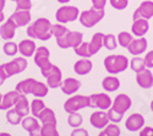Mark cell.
<instances>
[{"mask_svg":"<svg viewBox=\"0 0 153 136\" xmlns=\"http://www.w3.org/2000/svg\"><path fill=\"white\" fill-rule=\"evenodd\" d=\"M52 22L45 17H39L32 22L27 28V36L33 39L49 41L52 37Z\"/></svg>","mask_w":153,"mask_h":136,"instance_id":"1","label":"cell"},{"mask_svg":"<svg viewBox=\"0 0 153 136\" xmlns=\"http://www.w3.org/2000/svg\"><path fill=\"white\" fill-rule=\"evenodd\" d=\"M130 60L123 54H111L105 56L104 59V69L110 75H117V74L124 72L129 68Z\"/></svg>","mask_w":153,"mask_h":136,"instance_id":"2","label":"cell"},{"mask_svg":"<svg viewBox=\"0 0 153 136\" xmlns=\"http://www.w3.org/2000/svg\"><path fill=\"white\" fill-rule=\"evenodd\" d=\"M104 16H105L104 10H98V9L91 7L88 10L80 12L79 21L81 23V26H83L86 28H92L97 23H99L102 20H103Z\"/></svg>","mask_w":153,"mask_h":136,"instance_id":"3","label":"cell"},{"mask_svg":"<svg viewBox=\"0 0 153 136\" xmlns=\"http://www.w3.org/2000/svg\"><path fill=\"white\" fill-rule=\"evenodd\" d=\"M90 107H91L90 96H83V94H74L70 98H68L65 103H64V109H65L68 114L80 112L81 109Z\"/></svg>","mask_w":153,"mask_h":136,"instance_id":"4","label":"cell"},{"mask_svg":"<svg viewBox=\"0 0 153 136\" xmlns=\"http://www.w3.org/2000/svg\"><path fill=\"white\" fill-rule=\"evenodd\" d=\"M82 42H83V33L79 31H69L65 36L56 39V44L61 49H68V48L75 49Z\"/></svg>","mask_w":153,"mask_h":136,"instance_id":"5","label":"cell"},{"mask_svg":"<svg viewBox=\"0 0 153 136\" xmlns=\"http://www.w3.org/2000/svg\"><path fill=\"white\" fill-rule=\"evenodd\" d=\"M80 16V9L72 5H62L55 12V19L59 23H69L77 20Z\"/></svg>","mask_w":153,"mask_h":136,"instance_id":"6","label":"cell"},{"mask_svg":"<svg viewBox=\"0 0 153 136\" xmlns=\"http://www.w3.org/2000/svg\"><path fill=\"white\" fill-rule=\"evenodd\" d=\"M28 63H27V59H25L23 56H20V58H16L14 60L9 61V63H5V64H1V68L4 69L5 74L7 79L14 76V75H17V74H21L26 70Z\"/></svg>","mask_w":153,"mask_h":136,"instance_id":"7","label":"cell"},{"mask_svg":"<svg viewBox=\"0 0 153 136\" xmlns=\"http://www.w3.org/2000/svg\"><path fill=\"white\" fill-rule=\"evenodd\" d=\"M91 100V107L92 108H97L98 110H107L109 108H111L113 106V101L108 93L104 92H99V93H93L90 96Z\"/></svg>","mask_w":153,"mask_h":136,"instance_id":"8","label":"cell"},{"mask_svg":"<svg viewBox=\"0 0 153 136\" xmlns=\"http://www.w3.org/2000/svg\"><path fill=\"white\" fill-rule=\"evenodd\" d=\"M152 17H153V0H143L132 14V20H138V19L149 20Z\"/></svg>","mask_w":153,"mask_h":136,"instance_id":"9","label":"cell"},{"mask_svg":"<svg viewBox=\"0 0 153 136\" xmlns=\"http://www.w3.org/2000/svg\"><path fill=\"white\" fill-rule=\"evenodd\" d=\"M131 104H132L131 98L127 94H125V93H120V94H118L115 98H114L111 108L115 109L117 112H119L121 114H125L127 110L131 108Z\"/></svg>","mask_w":153,"mask_h":136,"instance_id":"10","label":"cell"},{"mask_svg":"<svg viewBox=\"0 0 153 136\" xmlns=\"http://www.w3.org/2000/svg\"><path fill=\"white\" fill-rule=\"evenodd\" d=\"M109 118L105 110H96L90 117V124L96 129H104L109 124Z\"/></svg>","mask_w":153,"mask_h":136,"instance_id":"11","label":"cell"},{"mask_svg":"<svg viewBox=\"0 0 153 136\" xmlns=\"http://www.w3.org/2000/svg\"><path fill=\"white\" fill-rule=\"evenodd\" d=\"M143 126H145V118L140 113H132L125 121V128L131 132L140 131Z\"/></svg>","mask_w":153,"mask_h":136,"instance_id":"12","label":"cell"},{"mask_svg":"<svg viewBox=\"0 0 153 136\" xmlns=\"http://www.w3.org/2000/svg\"><path fill=\"white\" fill-rule=\"evenodd\" d=\"M21 125L22 128L26 130L30 136H41V125H39V121H38L34 117H25L21 121Z\"/></svg>","mask_w":153,"mask_h":136,"instance_id":"13","label":"cell"},{"mask_svg":"<svg viewBox=\"0 0 153 136\" xmlns=\"http://www.w3.org/2000/svg\"><path fill=\"white\" fill-rule=\"evenodd\" d=\"M81 88V81L74 77H68L65 80H62L60 85V90L66 96H74L76 92Z\"/></svg>","mask_w":153,"mask_h":136,"instance_id":"14","label":"cell"},{"mask_svg":"<svg viewBox=\"0 0 153 136\" xmlns=\"http://www.w3.org/2000/svg\"><path fill=\"white\" fill-rule=\"evenodd\" d=\"M147 48H148L147 39L145 37H140V38H136L130 43V45L127 47V51L134 56H140L147 51Z\"/></svg>","mask_w":153,"mask_h":136,"instance_id":"15","label":"cell"},{"mask_svg":"<svg viewBox=\"0 0 153 136\" xmlns=\"http://www.w3.org/2000/svg\"><path fill=\"white\" fill-rule=\"evenodd\" d=\"M136 82L141 88L148 90L153 87V74L149 69H145L141 72L136 74Z\"/></svg>","mask_w":153,"mask_h":136,"instance_id":"16","label":"cell"},{"mask_svg":"<svg viewBox=\"0 0 153 136\" xmlns=\"http://www.w3.org/2000/svg\"><path fill=\"white\" fill-rule=\"evenodd\" d=\"M47 79V85L49 88H60V85L62 82V74L61 70L54 65L53 69L50 70V72L45 76Z\"/></svg>","mask_w":153,"mask_h":136,"instance_id":"17","label":"cell"},{"mask_svg":"<svg viewBox=\"0 0 153 136\" xmlns=\"http://www.w3.org/2000/svg\"><path fill=\"white\" fill-rule=\"evenodd\" d=\"M148 31H149V22H148V20H145V19L134 20V22L131 25V33H132V36L137 37V38H140V37H145Z\"/></svg>","mask_w":153,"mask_h":136,"instance_id":"18","label":"cell"},{"mask_svg":"<svg viewBox=\"0 0 153 136\" xmlns=\"http://www.w3.org/2000/svg\"><path fill=\"white\" fill-rule=\"evenodd\" d=\"M50 52H49V49L47 47H38L36 49V53L33 55V61H34V64L38 66V68H42L44 65H47L48 63H50Z\"/></svg>","mask_w":153,"mask_h":136,"instance_id":"19","label":"cell"},{"mask_svg":"<svg viewBox=\"0 0 153 136\" xmlns=\"http://www.w3.org/2000/svg\"><path fill=\"white\" fill-rule=\"evenodd\" d=\"M16 30H17V26L15 25V22L12 21L10 17L1 25L0 27V37L3 39H12L15 37V33H16Z\"/></svg>","mask_w":153,"mask_h":136,"instance_id":"20","label":"cell"},{"mask_svg":"<svg viewBox=\"0 0 153 136\" xmlns=\"http://www.w3.org/2000/svg\"><path fill=\"white\" fill-rule=\"evenodd\" d=\"M93 69V64L90 59H79L76 63L74 64V71L77 74L80 76H85V75H88Z\"/></svg>","mask_w":153,"mask_h":136,"instance_id":"21","label":"cell"},{"mask_svg":"<svg viewBox=\"0 0 153 136\" xmlns=\"http://www.w3.org/2000/svg\"><path fill=\"white\" fill-rule=\"evenodd\" d=\"M20 97H21V94H20L16 90L5 93V94L3 96L1 104H0V109H1V110H9L10 108H12V107L16 104V102L19 101Z\"/></svg>","mask_w":153,"mask_h":136,"instance_id":"22","label":"cell"},{"mask_svg":"<svg viewBox=\"0 0 153 136\" xmlns=\"http://www.w3.org/2000/svg\"><path fill=\"white\" fill-rule=\"evenodd\" d=\"M36 43L32 39H23L19 43V53L23 58H31L36 53Z\"/></svg>","mask_w":153,"mask_h":136,"instance_id":"23","label":"cell"},{"mask_svg":"<svg viewBox=\"0 0 153 136\" xmlns=\"http://www.w3.org/2000/svg\"><path fill=\"white\" fill-rule=\"evenodd\" d=\"M10 19L15 22L17 27H23L31 22V12L30 11H22V10H16L14 14L10 16Z\"/></svg>","mask_w":153,"mask_h":136,"instance_id":"24","label":"cell"},{"mask_svg":"<svg viewBox=\"0 0 153 136\" xmlns=\"http://www.w3.org/2000/svg\"><path fill=\"white\" fill-rule=\"evenodd\" d=\"M14 109L16 110V112H17L22 118L27 117V115L30 114V112H31V104H30V102H28V100H27V96L21 94V97L19 98V101H17L16 104L14 106Z\"/></svg>","mask_w":153,"mask_h":136,"instance_id":"25","label":"cell"},{"mask_svg":"<svg viewBox=\"0 0 153 136\" xmlns=\"http://www.w3.org/2000/svg\"><path fill=\"white\" fill-rule=\"evenodd\" d=\"M102 87L105 92H115L120 88V80L115 75H109L102 81Z\"/></svg>","mask_w":153,"mask_h":136,"instance_id":"26","label":"cell"},{"mask_svg":"<svg viewBox=\"0 0 153 136\" xmlns=\"http://www.w3.org/2000/svg\"><path fill=\"white\" fill-rule=\"evenodd\" d=\"M103 39H104V34L102 32H96L93 36L91 41L88 42V44H90V52L92 54V56L94 54H97L102 48H103Z\"/></svg>","mask_w":153,"mask_h":136,"instance_id":"27","label":"cell"},{"mask_svg":"<svg viewBox=\"0 0 153 136\" xmlns=\"http://www.w3.org/2000/svg\"><path fill=\"white\" fill-rule=\"evenodd\" d=\"M49 92V87L48 85L42 82V81H34L33 86H32V90H31V94H33L37 98H43L48 94Z\"/></svg>","mask_w":153,"mask_h":136,"instance_id":"28","label":"cell"},{"mask_svg":"<svg viewBox=\"0 0 153 136\" xmlns=\"http://www.w3.org/2000/svg\"><path fill=\"white\" fill-rule=\"evenodd\" d=\"M38 119L42 124H56V117L53 109L50 108H44L42 110V113L38 115Z\"/></svg>","mask_w":153,"mask_h":136,"instance_id":"29","label":"cell"},{"mask_svg":"<svg viewBox=\"0 0 153 136\" xmlns=\"http://www.w3.org/2000/svg\"><path fill=\"white\" fill-rule=\"evenodd\" d=\"M34 79H26V80H22L16 85V91L20 94L23 96H28L31 94V90H32V86L34 83Z\"/></svg>","mask_w":153,"mask_h":136,"instance_id":"30","label":"cell"},{"mask_svg":"<svg viewBox=\"0 0 153 136\" xmlns=\"http://www.w3.org/2000/svg\"><path fill=\"white\" fill-rule=\"evenodd\" d=\"M121 131L120 128L118 126V124H114V123H109V124L102 129V131L98 134V136H120Z\"/></svg>","mask_w":153,"mask_h":136,"instance_id":"31","label":"cell"},{"mask_svg":"<svg viewBox=\"0 0 153 136\" xmlns=\"http://www.w3.org/2000/svg\"><path fill=\"white\" fill-rule=\"evenodd\" d=\"M117 39H118V44H119L120 47L127 49V47H129L130 43L134 41V36H132V33H130V32L123 31V32H120V33L117 36Z\"/></svg>","mask_w":153,"mask_h":136,"instance_id":"32","label":"cell"},{"mask_svg":"<svg viewBox=\"0 0 153 136\" xmlns=\"http://www.w3.org/2000/svg\"><path fill=\"white\" fill-rule=\"evenodd\" d=\"M130 69L134 71V72H141L142 70L146 69V64H145V59L141 58V56H134L131 60H130V64H129Z\"/></svg>","mask_w":153,"mask_h":136,"instance_id":"33","label":"cell"},{"mask_svg":"<svg viewBox=\"0 0 153 136\" xmlns=\"http://www.w3.org/2000/svg\"><path fill=\"white\" fill-rule=\"evenodd\" d=\"M74 51H75V54L79 55L80 58L90 59L92 56V54L90 52V44H88V42H82L77 48H75Z\"/></svg>","mask_w":153,"mask_h":136,"instance_id":"34","label":"cell"},{"mask_svg":"<svg viewBox=\"0 0 153 136\" xmlns=\"http://www.w3.org/2000/svg\"><path fill=\"white\" fill-rule=\"evenodd\" d=\"M44 108H45V104L41 98H34L31 103V113L34 118H38V115L42 113V110Z\"/></svg>","mask_w":153,"mask_h":136,"instance_id":"35","label":"cell"},{"mask_svg":"<svg viewBox=\"0 0 153 136\" xmlns=\"http://www.w3.org/2000/svg\"><path fill=\"white\" fill-rule=\"evenodd\" d=\"M103 47L107 51H114L118 47V39L117 37L109 33V34H104V39H103Z\"/></svg>","mask_w":153,"mask_h":136,"instance_id":"36","label":"cell"},{"mask_svg":"<svg viewBox=\"0 0 153 136\" xmlns=\"http://www.w3.org/2000/svg\"><path fill=\"white\" fill-rule=\"evenodd\" d=\"M82 123H83V118H82V115L79 112L69 114V117H68V124L71 128H74V129L80 128L82 125Z\"/></svg>","mask_w":153,"mask_h":136,"instance_id":"37","label":"cell"},{"mask_svg":"<svg viewBox=\"0 0 153 136\" xmlns=\"http://www.w3.org/2000/svg\"><path fill=\"white\" fill-rule=\"evenodd\" d=\"M41 136H60L56 124H43L41 128Z\"/></svg>","mask_w":153,"mask_h":136,"instance_id":"38","label":"cell"},{"mask_svg":"<svg viewBox=\"0 0 153 136\" xmlns=\"http://www.w3.org/2000/svg\"><path fill=\"white\" fill-rule=\"evenodd\" d=\"M69 32V28L65 26L64 23H55L52 25V34L55 37V38H61L62 36H65Z\"/></svg>","mask_w":153,"mask_h":136,"instance_id":"39","label":"cell"},{"mask_svg":"<svg viewBox=\"0 0 153 136\" xmlns=\"http://www.w3.org/2000/svg\"><path fill=\"white\" fill-rule=\"evenodd\" d=\"M22 119H23V118L16 112L15 109H9V110H7V113H6V120H7L9 124H11V125L21 124Z\"/></svg>","mask_w":153,"mask_h":136,"instance_id":"40","label":"cell"},{"mask_svg":"<svg viewBox=\"0 0 153 136\" xmlns=\"http://www.w3.org/2000/svg\"><path fill=\"white\" fill-rule=\"evenodd\" d=\"M3 52H4V54L7 55V56H14V55H16V53L19 52V44L9 41V42H6V43L4 44Z\"/></svg>","mask_w":153,"mask_h":136,"instance_id":"41","label":"cell"},{"mask_svg":"<svg viewBox=\"0 0 153 136\" xmlns=\"http://www.w3.org/2000/svg\"><path fill=\"white\" fill-rule=\"evenodd\" d=\"M107 114H108L109 121H110V123H114V124H119V123L123 120V117H124V114L117 112V110L113 109V108H109V109L107 110Z\"/></svg>","mask_w":153,"mask_h":136,"instance_id":"42","label":"cell"},{"mask_svg":"<svg viewBox=\"0 0 153 136\" xmlns=\"http://www.w3.org/2000/svg\"><path fill=\"white\" fill-rule=\"evenodd\" d=\"M109 4L115 10H125L129 6V0H109Z\"/></svg>","mask_w":153,"mask_h":136,"instance_id":"43","label":"cell"},{"mask_svg":"<svg viewBox=\"0 0 153 136\" xmlns=\"http://www.w3.org/2000/svg\"><path fill=\"white\" fill-rule=\"evenodd\" d=\"M15 1H16V10L30 11L32 9V1L31 0H15Z\"/></svg>","mask_w":153,"mask_h":136,"instance_id":"44","label":"cell"},{"mask_svg":"<svg viewBox=\"0 0 153 136\" xmlns=\"http://www.w3.org/2000/svg\"><path fill=\"white\" fill-rule=\"evenodd\" d=\"M145 64L147 69H153V51H149L146 55H145Z\"/></svg>","mask_w":153,"mask_h":136,"instance_id":"45","label":"cell"},{"mask_svg":"<svg viewBox=\"0 0 153 136\" xmlns=\"http://www.w3.org/2000/svg\"><path fill=\"white\" fill-rule=\"evenodd\" d=\"M108 0H91L92 3V7L98 9V10H104L105 5H107Z\"/></svg>","mask_w":153,"mask_h":136,"instance_id":"46","label":"cell"},{"mask_svg":"<svg viewBox=\"0 0 153 136\" xmlns=\"http://www.w3.org/2000/svg\"><path fill=\"white\" fill-rule=\"evenodd\" d=\"M70 136H90V134H88V131L83 128H76L71 131Z\"/></svg>","mask_w":153,"mask_h":136,"instance_id":"47","label":"cell"},{"mask_svg":"<svg viewBox=\"0 0 153 136\" xmlns=\"http://www.w3.org/2000/svg\"><path fill=\"white\" fill-rule=\"evenodd\" d=\"M138 136H153V128L152 126H143L140 130Z\"/></svg>","mask_w":153,"mask_h":136,"instance_id":"48","label":"cell"},{"mask_svg":"<svg viewBox=\"0 0 153 136\" xmlns=\"http://www.w3.org/2000/svg\"><path fill=\"white\" fill-rule=\"evenodd\" d=\"M5 80H7V76H6L4 69L1 68V65H0V86H1L5 82Z\"/></svg>","mask_w":153,"mask_h":136,"instance_id":"49","label":"cell"},{"mask_svg":"<svg viewBox=\"0 0 153 136\" xmlns=\"http://www.w3.org/2000/svg\"><path fill=\"white\" fill-rule=\"evenodd\" d=\"M5 7V0H0V11H3Z\"/></svg>","mask_w":153,"mask_h":136,"instance_id":"50","label":"cell"},{"mask_svg":"<svg viewBox=\"0 0 153 136\" xmlns=\"http://www.w3.org/2000/svg\"><path fill=\"white\" fill-rule=\"evenodd\" d=\"M4 20H5V15H4V12H3V11H0V23H1Z\"/></svg>","mask_w":153,"mask_h":136,"instance_id":"51","label":"cell"},{"mask_svg":"<svg viewBox=\"0 0 153 136\" xmlns=\"http://www.w3.org/2000/svg\"><path fill=\"white\" fill-rule=\"evenodd\" d=\"M58 1H59L60 4H64V5H65V4H68V3L70 1V0H58Z\"/></svg>","mask_w":153,"mask_h":136,"instance_id":"52","label":"cell"},{"mask_svg":"<svg viewBox=\"0 0 153 136\" xmlns=\"http://www.w3.org/2000/svg\"><path fill=\"white\" fill-rule=\"evenodd\" d=\"M0 136H12V135L9 132H0Z\"/></svg>","mask_w":153,"mask_h":136,"instance_id":"53","label":"cell"},{"mask_svg":"<svg viewBox=\"0 0 153 136\" xmlns=\"http://www.w3.org/2000/svg\"><path fill=\"white\" fill-rule=\"evenodd\" d=\"M149 108H151V110L153 112V100H152V102H151V106H149Z\"/></svg>","mask_w":153,"mask_h":136,"instance_id":"54","label":"cell"},{"mask_svg":"<svg viewBox=\"0 0 153 136\" xmlns=\"http://www.w3.org/2000/svg\"><path fill=\"white\" fill-rule=\"evenodd\" d=\"M1 100H3V94L0 93V104H1Z\"/></svg>","mask_w":153,"mask_h":136,"instance_id":"55","label":"cell"},{"mask_svg":"<svg viewBox=\"0 0 153 136\" xmlns=\"http://www.w3.org/2000/svg\"><path fill=\"white\" fill-rule=\"evenodd\" d=\"M12 1H15V0H12Z\"/></svg>","mask_w":153,"mask_h":136,"instance_id":"56","label":"cell"}]
</instances>
